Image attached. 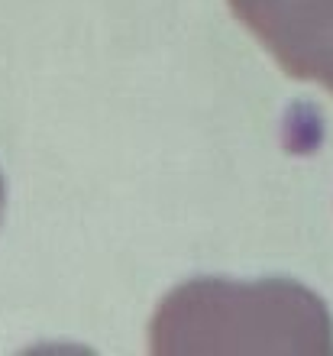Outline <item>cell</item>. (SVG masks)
Listing matches in <instances>:
<instances>
[{"instance_id": "2", "label": "cell", "mask_w": 333, "mask_h": 356, "mask_svg": "<svg viewBox=\"0 0 333 356\" xmlns=\"http://www.w3.org/2000/svg\"><path fill=\"white\" fill-rule=\"evenodd\" d=\"M288 78L333 94V0H227Z\"/></svg>"}, {"instance_id": "3", "label": "cell", "mask_w": 333, "mask_h": 356, "mask_svg": "<svg viewBox=\"0 0 333 356\" xmlns=\"http://www.w3.org/2000/svg\"><path fill=\"white\" fill-rule=\"evenodd\" d=\"M3 201H7V185H3V175H0V217H3Z\"/></svg>"}, {"instance_id": "1", "label": "cell", "mask_w": 333, "mask_h": 356, "mask_svg": "<svg viewBox=\"0 0 333 356\" xmlns=\"http://www.w3.org/2000/svg\"><path fill=\"white\" fill-rule=\"evenodd\" d=\"M156 356L304 353L333 356V318L324 298L291 279L181 282L149 321Z\"/></svg>"}]
</instances>
